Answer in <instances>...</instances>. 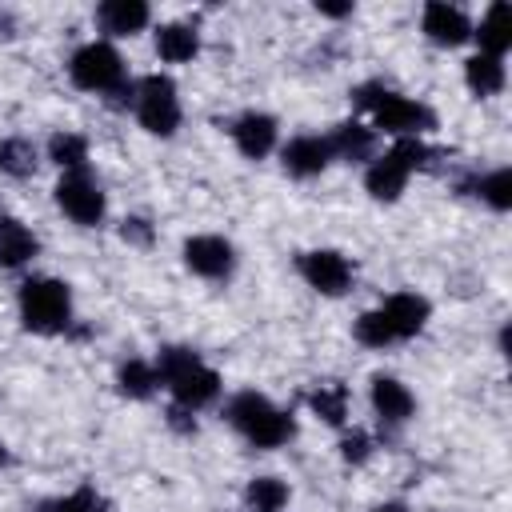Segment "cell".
<instances>
[{"instance_id":"83f0119b","label":"cell","mask_w":512,"mask_h":512,"mask_svg":"<svg viewBox=\"0 0 512 512\" xmlns=\"http://www.w3.org/2000/svg\"><path fill=\"white\" fill-rule=\"evenodd\" d=\"M36 512H108V500L92 484H80L68 496H56V500L36 504Z\"/></svg>"},{"instance_id":"603a6c76","label":"cell","mask_w":512,"mask_h":512,"mask_svg":"<svg viewBox=\"0 0 512 512\" xmlns=\"http://www.w3.org/2000/svg\"><path fill=\"white\" fill-rule=\"evenodd\" d=\"M36 164H40V152H36V144L28 136H4L0 140V172L24 180V176L36 172Z\"/></svg>"},{"instance_id":"30bf717a","label":"cell","mask_w":512,"mask_h":512,"mask_svg":"<svg viewBox=\"0 0 512 512\" xmlns=\"http://www.w3.org/2000/svg\"><path fill=\"white\" fill-rule=\"evenodd\" d=\"M184 264H188V272H196L204 280H228L236 268V252L224 236H188Z\"/></svg>"},{"instance_id":"d6a6232c","label":"cell","mask_w":512,"mask_h":512,"mask_svg":"<svg viewBox=\"0 0 512 512\" xmlns=\"http://www.w3.org/2000/svg\"><path fill=\"white\" fill-rule=\"evenodd\" d=\"M316 12H320V16L340 20V16H352V4H324V0H320V4H316Z\"/></svg>"},{"instance_id":"44dd1931","label":"cell","mask_w":512,"mask_h":512,"mask_svg":"<svg viewBox=\"0 0 512 512\" xmlns=\"http://www.w3.org/2000/svg\"><path fill=\"white\" fill-rule=\"evenodd\" d=\"M504 80H508V72H504V60H496V56H472V60H464V84L476 92V96H496L500 88H504Z\"/></svg>"},{"instance_id":"8992f818","label":"cell","mask_w":512,"mask_h":512,"mask_svg":"<svg viewBox=\"0 0 512 512\" xmlns=\"http://www.w3.org/2000/svg\"><path fill=\"white\" fill-rule=\"evenodd\" d=\"M68 76H72L76 88H84V92H108V96H116L128 84L124 56L108 40H92V44L76 48L72 60H68Z\"/></svg>"},{"instance_id":"484cf974","label":"cell","mask_w":512,"mask_h":512,"mask_svg":"<svg viewBox=\"0 0 512 512\" xmlns=\"http://www.w3.org/2000/svg\"><path fill=\"white\" fill-rule=\"evenodd\" d=\"M244 504H248L252 512H280V508L288 504V484L276 480V476H256V480H248V488H244Z\"/></svg>"},{"instance_id":"4fadbf2b","label":"cell","mask_w":512,"mask_h":512,"mask_svg":"<svg viewBox=\"0 0 512 512\" xmlns=\"http://www.w3.org/2000/svg\"><path fill=\"white\" fill-rule=\"evenodd\" d=\"M276 136H280V124L268 112H244L232 124V140H236L244 160H264L276 148Z\"/></svg>"},{"instance_id":"d6986e66","label":"cell","mask_w":512,"mask_h":512,"mask_svg":"<svg viewBox=\"0 0 512 512\" xmlns=\"http://www.w3.org/2000/svg\"><path fill=\"white\" fill-rule=\"evenodd\" d=\"M472 36L480 40V56H496L504 60V52L512 48V24H508V4L496 0L488 8V16L480 20V28H472Z\"/></svg>"},{"instance_id":"52a82bcc","label":"cell","mask_w":512,"mask_h":512,"mask_svg":"<svg viewBox=\"0 0 512 512\" xmlns=\"http://www.w3.org/2000/svg\"><path fill=\"white\" fill-rule=\"evenodd\" d=\"M136 120L144 132L152 136H172L180 128V96H176V84L160 72L136 80Z\"/></svg>"},{"instance_id":"ffe728a7","label":"cell","mask_w":512,"mask_h":512,"mask_svg":"<svg viewBox=\"0 0 512 512\" xmlns=\"http://www.w3.org/2000/svg\"><path fill=\"white\" fill-rule=\"evenodd\" d=\"M200 52V36L192 24H160L156 28V56L164 64H184Z\"/></svg>"},{"instance_id":"8fae6325","label":"cell","mask_w":512,"mask_h":512,"mask_svg":"<svg viewBox=\"0 0 512 512\" xmlns=\"http://www.w3.org/2000/svg\"><path fill=\"white\" fill-rule=\"evenodd\" d=\"M420 28L432 44L440 48H456L464 40H472V20L464 16V8L456 4H444V0H432L424 4V16H420Z\"/></svg>"},{"instance_id":"2e32d148","label":"cell","mask_w":512,"mask_h":512,"mask_svg":"<svg viewBox=\"0 0 512 512\" xmlns=\"http://www.w3.org/2000/svg\"><path fill=\"white\" fill-rule=\"evenodd\" d=\"M328 148H332V160H376V128L360 124V120H344L328 132Z\"/></svg>"},{"instance_id":"ac0fdd59","label":"cell","mask_w":512,"mask_h":512,"mask_svg":"<svg viewBox=\"0 0 512 512\" xmlns=\"http://www.w3.org/2000/svg\"><path fill=\"white\" fill-rule=\"evenodd\" d=\"M40 252L32 228H24L16 216H0V268H20Z\"/></svg>"},{"instance_id":"4dcf8cb0","label":"cell","mask_w":512,"mask_h":512,"mask_svg":"<svg viewBox=\"0 0 512 512\" xmlns=\"http://www.w3.org/2000/svg\"><path fill=\"white\" fill-rule=\"evenodd\" d=\"M120 236H124L128 244H140V248H148V244H152V224H148L144 216H128V220L120 224Z\"/></svg>"},{"instance_id":"1f68e13d","label":"cell","mask_w":512,"mask_h":512,"mask_svg":"<svg viewBox=\"0 0 512 512\" xmlns=\"http://www.w3.org/2000/svg\"><path fill=\"white\" fill-rule=\"evenodd\" d=\"M168 424H172L176 432H196L192 412H188V408H180V404H172V408H168Z\"/></svg>"},{"instance_id":"e0dca14e","label":"cell","mask_w":512,"mask_h":512,"mask_svg":"<svg viewBox=\"0 0 512 512\" xmlns=\"http://www.w3.org/2000/svg\"><path fill=\"white\" fill-rule=\"evenodd\" d=\"M372 408H376V416L384 420V424H404L412 412H416V400H412V392L396 380V376H372Z\"/></svg>"},{"instance_id":"4316f807","label":"cell","mask_w":512,"mask_h":512,"mask_svg":"<svg viewBox=\"0 0 512 512\" xmlns=\"http://www.w3.org/2000/svg\"><path fill=\"white\" fill-rule=\"evenodd\" d=\"M308 408H312L316 416H324L328 424L340 428V424L348 420V388L336 384V380H332V384H320V388L308 396Z\"/></svg>"},{"instance_id":"5b68a950","label":"cell","mask_w":512,"mask_h":512,"mask_svg":"<svg viewBox=\"0 0 512 512\" xmlns=\"http://www.w3.org/2000/svg\"><path fill=\"white\" fill-rule=\"evenodd\" d=\"M432 156H440V152H432L428 144H420V140H396L384 156H376L372 164H368V172H364V188H368V196L372 200H396L400 192H404V184H408V176L416 172V168H428V160Z\"/></svg>"},{"instance_id":"5bb4252c","label":"cell","mask_w":512,"mask_h":512,"mask_svg":"<svg viewBox=\"0 0 512 512\" xmlns=\"http://www.w3.org/2000/svg\"><path fill=\"white\" fill-rule=\"evenodd\" d=\"M380 312L388 316V324H392V336H396V340H412V336L428 324L432 304H428L424 296H416V292H392V296L380 304Z\"/></svg>"},{"instance_id":"ba28073f","label":"cell","mask_w":512,"mask_h":512,"mask_svg":"<svg viewBox=\"0 0 512 512\" xmlns=\"http://www.w3.org/2000/svg\"><path fill=\"white\" fill-rule=\"evenodd\" d=\"M56 204H60V212H64L72 224H80V228L100 224V220H104V208H108L100 184H96L88 172H64L60 184H56Z\"/></svg>"},{"instance_id":"7a4b0ae2","label":"cell","mask_w":512,"mask_h":512,"mask_svg":"<svg viewBox=\"0 0 512 512\" xmlns=\"http://www.w3.org/2000/svg\"><path fill=\"white\" fill-rule=\"evenodd\" d=\"M352 104L364 108V112H372V124H376L380 132H392L396 140H408V136L416 140L420 132L436 128V112H432L428 104L408 100V96H400V92H388L384 84H360V88L352 92Z\"/></svg>"},{"instance_id":"f546056e","label":"cell","mask_w":512,"mask_h":512,"mask_svg":"<svg viewBox=\"0 0 512 512\" xmlns=\"http://www.w3.org/2000/svg\"><path fill=\"white\" fill-rule=\"evenodd\" d=\"M340 456H344L348 464H364V460L372 456V436H368L364 428H356V432H348V436L340 440Z\"/></svg>"},{"instance_id":"f1b7e54d","label":"cell","mask_w":512,"mask_h":512,"mask_svg":"<svg viewBox=\"0 0 512 512\" xmlns=\"http://www.w3.org/2000/svg\"><path fill=\"white\" fill-rule=\"evenodd\" d=\"M352 336H356L364 348H388V344H396L392 324H388V316H384L380 308L360 312V316H356V324H352Z\"/></svg>"},{"instance_id":"9c48e42d","label":"cell","mask_w":512,"mask_h":512,"mask_svg":"<svg viewBox=\"0 0 512 512\" xmlns=\"http://www.w3.org/2000/svg\"><path fill=\"white\" fill-rule=\"evenodd\" d=\"M300 276L308 280V288H316L320 296H340L352 284V260L336 248H316V252H300L296 260Z\"/></svg>"},{"instance_id":"277c9868","label":"cell","mask_w":512,"mask_h":512,"mask_svg":"<svg viewBox=\"0 0 512 512\" xmlns=\"http://www.w3.org/2000/svg\"><path fill=\"white\" fill-rule=\"evenodd\" d=\"M20 320L28 332L52 336L72 324V292L56 276H32L20 284Z\"/></svg>"},{"instance_id":"3957f363","label":"cell","mask_w":512,"mask_h":512,"mask_svg":"<svg viewBox=\"0 0 512 512\" xmlns=\"http://www.w3.org/2000/svg\"><path fill=\"white\" fill-rule=\"evenodd\" d=\"M224 416H228V424H232L248 444H256V448H280V444H288V440L296 436L292 416L280 412V408H276L268 396H260V392H236V396L228 400Z\"/></svg>"},{"instance_id":"e575fe53","label":"cell","mask_w":512,"mask_h":512,"mask_svg":"<svg viewBox=\"0 0 512 512\" xmlns=\"http://www.w3.org/2000/svg\"><path fill=\"white\" fill-rule=\"evenodd\" d=\"M0 36H12V16L8 12H0Z\"/></svg>"},{"instance_id":"6da1fadb","label":"cell","mask_w":512,"mask_h":512,"mask_svg":"<svg viewBox=\"0 0 512 512\" xmlns=\"http://www.w3.org/2000/svg\"><path fill=\"white\" fill-rule=\"evenodd\" d=\"M152 368H156L160 384H168L172 400L180 408H188V412L208 408L220 396V372L208 368L192 348H176V344L172 348H160V356H156Z\"/></svg>"},{"instance_id":"9a60e30c","label":"cell","mask_w":512,"mask_h":512,"mask_svg":"<svg viewBox=\"0 0 512 512\" xmlns=\"http://www.w3.org/2000/svg\"><path fill=\"white\" fill-rule=\"evenodd\" d=\"M148 20H152V8L144 0H104L96 8V24L108 36H136L148 28Z\"/></svg>"},{"instance_id":"836d02e7","label":"cell","mask_w":512,"mask_h":512,"mask_svg":"<svg viewBox=\"0 0 512 512\" xmlns=\"http://www.w3.org/2000/svg\"><path fill=\"white\" fill-rule=\"evenodd\" d=\"M372 512H408L400 500H388V504H380V508H372Z\"/></svg>"},{"instance_id":"d4e9b609","label":"cell","mask_w":512,"mask_h":512,"mask_svg":"<svg viewBox=\"0 0 512 512\" xmlns=\"http://www.w3.org/2000/svg\"><path fill=\"white\" fill-rule=\"evenodd\" d=\"M116 384H120L124 396H132V400H148V396L156 392L160 376H156V368H152L148 360H124L120 372H116Z\"/></svg>"},{"instance_id":"cb8c5ba5","label":"cell","mask_w":512,"mask_h":512,"mask_svg":"<svg viewBox=\"0 0 512 512\" xmlns=\"http://www.w3.org/2000/svg\"><path fill=\"white\" fill-rule=\"evenodd\" d=\"M48 160L60 164L64 172H84V164H88V140L80 132H52Z\"/></svg>"},{"instance_id":"d590c367","label":"cell","mask_w":512,"mask_h":512,"mask_svg":"<svg viewBox=\"0 0 512 512\" xmlns=\"http://www.w3.org/2000/svg\"><path fill=\"white\" fill-rule=\"evenodd\" d=\"M8 460H12V456H8V448H4V444H0V468H4V464H8Z\"/></svg>"},{"instance_id":"7c38bea8","label":"cell","mask_w":512,"mask_h":512,"mask_svg":"<svg viewBox=\"0 0 512 512\" xmlns=\"http://www.w3.org/2000/svg\"><path fill=\"white\" fill-rule=\"evenodd\" d=\"M280 164H284V172H288V176H300V180H308V176L324 172V168L332 164L328 136H312V132L292 136V140L280 148Z\"/></svg>"},{"instance_id":"7402d4cb","label":"cell","mask_w":512,"mask_h":512,"mask_svg":"<svg viewBox=\"0 0 512 512\" xmlns=\"http://www.w3.org/2000/svg\"><path fill=\"white\" fill-rule=\"evenodd\" d=\"M464 192H476L488 208H496V212H508L512 208V172L508 168H492L488 176H476V180H468V184H460Z\"/></svg>"}]
</instances>
